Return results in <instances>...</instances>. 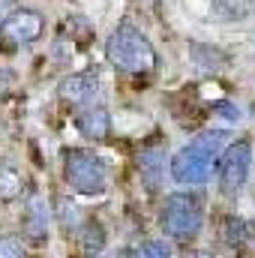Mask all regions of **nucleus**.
I'll return each mask as SVG.
<instances>
[{
	"label": "nucleus",
	"instance_id": "39448f33",
	"mask_svg": "<svg viewBox=\"0 0 255 258\" xmlns=\"http://www.w3.org/2000/svg\"><path fill=\"white\" fill-rule=\"evenodd\" d=\"M42 33H45V18L36 9H12L0 21V45L9 51L33 45Z\"/></svg>",
	"mask_w": 255,
	"mask_h": 258
},
{
	"label": "nucleus",
	"instance_id": "f3484780",
	"mask_svg": "<svg viewBox=\"0 0 255 258\" xmlns=\"http://www.w3.org/2000/svg\"><path fill=\"white\" fill-rule=\"evenodd\" d=\"M0 258H24V243L12 234H0Z\"/></svg>",
	"mask_w": 255,
	"mask_h": 258
},
{
	"label": "nucleus",
	"instance_id": "1a4fd4ad",
	"mask_svg": "<svg viewBox=\"0 0 255 258\" xmlns=\"http://www.w3.org/2000/svg\"><path fill=\"white\" fill-rule=\"evenodd\" d=\"M78 129H81L84 138H93V141L108 138V132H111L108 111H105L102 105H87V108L78 114Z\"/></svg>",
	"mask_w": 255,
	"mask_h": 258
},
{
	"label": "nucleus",
	"instance_id": "ddd939ff",
	"mask_svg": "<svg viewBox=\"0 0 255 258\" xmlns=\"http://www.w3.org/2000/svg\"><path fill=\"white\" fill-rule=\"evenodd\" d=\"M54 204H57V219H60V228H63V231H75V228H81V213H78L75 201H69V198H57Z\"/></svg>",
	"mask_w": 255,
	"mask_h": 258
},
{
	"label": "nucleus",
	"instance_id": "aec40b11",
	"mask_svg": "<svg viewBox=\"0 0 255 258\" xmlns=\"http://www.w3.org/2000/svg\"><path fill=\"white\" fill-rule=\"evenodd\" d=\"M183 258H216V255H213V252H207V249H189Z\"/></svg>",
	"mask_w": 255,
	"mask_h": 258
},
{
	"label": "nucleus",
	"instance_id": "f03ea898",
	"mask_svg": "<svg viewBox=\"0 0 255 258\" xmlns=\"http://www.w3.org/2000/svg\"><path fill=\"white\" fill-rule=\"evenodd\" d=\"M105 57L111 66H117L123 72H150L156 66V51H153L150 39L132 24L114 27V33L105 42Z\"/></svg>",
	"mask_w": 255,
	"mask_h": 258
},
{
	"label": "nucleus",
	"instance_id": "f8f14e48",
	"mask_svg": "<svg viewBox=\"0 0 255 258\" xmlns=\"http://www.w3.org/2000/svg\"><path fill=\"white\" fill-rule=\"evenodd\" d=\"M21 195V174L9 165H0V201H15Z\"/></svg>",
	"mask_w": 255,
	"mask_h": 258
},
{
	"label": "nucleus",
	"instance_id": "f257e3e1",
	"mask_svg": "<svg viewBox=\"0 0 255 258\" xmlns=\"http://www.w3.org/2000/svg\"><path fill=\"white\" fill-rule=\"evenodd\" d=\"M228 144V132L213 129V132H201L192 144L174 153L171 159V177L183 186H201L210 180L213 168L219 165V156L225 153Z\"/></svg>",
	"mask_w": 255,
	"mask_h": 258
},
{
	"label": "nucleus",
	"instance_id": "4468645a",
	"mask_svg": "<svg viewBox=\"0 0 255 258\" xmlns=\"http://www.w3.org/2000/svg\"><path fill=\"white\" fill-rule=\"evenodd\" d=\"M222 234H225L228 246H243L246 243V222L237 219V216H228L225 225H222Z\"/></svg>",
	"mask_w": 255,
	"mask_h": 258
},
{
	"label": "nucleus",
	"instance_id": "7ed1b4c3",
	"mask_svg": "<svg viewBox=\"0 0 255 258\" xmlns=\"http://www.w3.org/2000/svg\"><path fill=\"white\" fill-rule=\"evenodd\" d=\"M63 177L66 183L81 195H99L105 192L108 183V168L105 162L84 147H72L63 153Z\"/></svg>",
	"mask_w": 255,
	"mask_h": 258
},
{
	"label": "nucleus",
	"instance_id": "0eeeda50",
	"mask_svg": "<svg viewBox=\"0 0 255 258\" xmlns=\"http://www.w3.org/2000/svg\"><path fill=\"white\" fill-rule=\"evenodd\" d=\"M96 90H99V78L96 72H75L60 81V99L69 105H90L96 99Z\"/></svg>",
	"mask_w": 255,
	"mask_h": 258
},
{
	"label": "nucleus",
	"instance_id": "2eb2a0df",
	"mask_svg": "<svg viewBox=\"0 0 255 258\" xmlns=\"http://www.w3.org/2000/svg\"><path fill=\"white\" fill-rule=\"evenodd\" d=\"M213 6L228 18H246L252 12L255 0H213Z\"/></svg>",
	"mask_w": 255,
	"mask_h": 258
},
{
	"label": "nucleus",
	"instance_id": "6ab92c4d",
	"mask_svg": "<svg viewBox=\"0 0 255 258\" xmlns=\"http://www.w3.org/2000/svg\"><path fill=\"white\" fill-rule=\"evenodd\" d=\"M12 9H15V0H0V21H3Z\"/></svg>",
	"mask_w": 255,
	"mask_h": 258
},
{
	"label": "nucleus",
	"instance_id": "9d476101",
	"mask_svg": "<svg viewBox=\"0 0 255 258\" xmlns=\"http://www.w3.org/2000/svg\"><path fill=\"white\" fill-rule=\"evenodd\" d=\"M24 234L33 243H42L48 237V204L42 198H30L27 213H24Z\"/></svg>",
	"mask_w": 255,
	"mask_h": 258
},
{
	"label": "nucleus",
	"instance_id": "20e7f679",
	"mask_svg": "<svg viewBox=\"0 0 255 258\" xmlns=\"http://www.w3.org/2000/svg\"><path fill=\"white\" fill-rule=\"evenodd\" d=\"M204 222V207L189 192H171L162 204V228L174 240H189L201 231Z\"/></svg>",
	"mask_w": 255,
	"mask_h": 258
},
{
	"label": "nucleus",
	"instance_id": "dca6fc26",
	"mask_svg": "<svg viewBox=\"0 0 255 258\" xmlns=\"http://www.w3.org/2000/svg\"><path fill=\"white\" fill-rule=\"evenodd\" d=\"M135 258H171V246L165 240H144L135 249Z\"/></svg>",
	"mask_w": 255,
	"mask_h": 258
},
{
	"label": "nucleus",
	"instance_id": "6e6552de",
	"mask_svg": "<svg viewBox=\"0 0 255 258\" xmlns=\"http://www.w3.org/2000/svg\"><path fill=\"white\" fill-rule=\"evenodd\" d=\"M138 171H141V180L150 189H159L162 174H165V147H159V144L144 147L141 156H138Z\"/></svg>",
	"mask_w": 255,
	"mask_h": 258
},
{
	"label": "nucleus",
	"instance_id": "412c9836",
	"mask_svg": "<svg viewBox=\"0 0 255 258\" xmlns=\"http://www.w3.org/2000/svg\"><path fill=\"white\" fill-rule=\"evenodd\" d=\"M105 258H129L126 249H111V252H105Z\"/></svg>",
	"mask_w": 255,
	"mask_h": 258
},
{
	"label": "nucleus",
	"instance_id": "423d86ee",
	"mask_svg": "<svg viewBox=\"0 0 255 258\" xmlns=\"http://www.w3.org/2000/svg\"><path fill=\"white\" fill-rule=\"evenodd\" d=\"M249 165H252V147L246 141L228 144L225 153L219 156V189L222 195H237L249 180Z\"/></svg>",
	"mask_w": 255,
	"mask_h": 258
},
{
	"label": "nucleus",
	"instance_id": "a211bd4d",
	"mask_svg": "<svg viewBox=\"0 0 255 258\" xmlns=\"http://www.w3.org/2000/svg\"><path fill=\"white\" fill-rule=\"evenodd\" d=\"M213 111H219L225 120H240V117H243V114H240V108H237V105H231V102H216V105H213Z\"/></svg>",
	"mask_w": 255,
	"mask_h": 258
},
{
	"label": "nucleus",
	"instance_id": "9b49d317",
	"mask_svg": "<svg viewBox=\"0 0 255 258\" xmlns=\"http://www.w3.org/2000/svg\"><path fill=\"white\" fill-rule=\"evenodd\" d=\"M81 252L87 258L99 255L102 249H105V231H102V225L96 222V219H87V222H81Z\"/></svg>",
	"mask_w": 255,
	"mask_h": 258
}]
</instances>
